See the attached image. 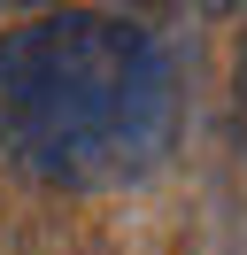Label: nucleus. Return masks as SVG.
<instances>
[{
	"label": "nucleus",
	"instance_id": "1",
	"mask_svg": "<svg viewBox=\"0 0 247 255\" xmlns=\"http://www.w3.org/2000/svg\"><path fill=\"white\" fill-rule=\"evenodd\" d=\"M178 139V70L124 16H31L0 39V147L46 186L147 178Z\"/></svg>",
	"mask_w": 247,
	"mask_h": 255
},
{
	"label": "nucleus",
	"instance_id": "2",
	"mask_svg": "<svg viewBox=\"0 0 247 255\" xmlns=\"http://www.w3.org/2000/svg\"><path fill=\"white\" fill-rule=\"evenodd\" d=\"M216 8H240V0H216Z\"/></svg>",
	"mask_w": 247,
	"mask_h": 255
}]
</instances>
